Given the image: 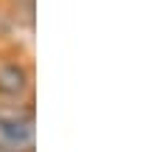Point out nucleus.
<instances>
[{"label": "nucleus", "mask_w": 157, "mask_h": 152, "mask_svg": "<svg viewBox=\"0 0 157 152\" xmlns=\"http://www.w3.org/2000/svg\"><path fill=\"white\" fill-rule=\"evenodd\" d=\"M11 152H31V149H11Z\"/></svg>", "instance_id": "nucleus-2"}, {"label": "nucleus", "mask_w": 157, "mask_h": 152, "mask_svg": "<svg viewBox=\"0 0 157 152\" xmlns=\"http://www.w3.org/2000/svg\"><path fill=\"white\" fill-rule=\"evenodd\" d=\"M28 87V73L23 65H17V62H3L0 65V96H6V99H17V96H23Z\"/></svg>", "instance_id": "nucleus-1"}]
</instances>
